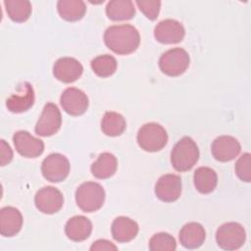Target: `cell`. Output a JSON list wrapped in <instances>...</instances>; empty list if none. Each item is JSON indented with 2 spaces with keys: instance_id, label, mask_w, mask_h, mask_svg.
<instances>
[{
  "instance_id": "cell-1",
  "label": "cell",
  "mask_w": 251,
  "mask_h": 251,
  "mask_svg": "<svg viewBox=\"0 0 251 251\" xmlns=\"http://www.w3.org/2000/svg\"><path fill=\"white\" fill-rule=\"evenodd\" d=\"M104 42L114 53L128 55L138 48L140 35L131 25H112L104 32Z\"/></svg>"
},
{
  "instance_id": "cell-2",
  "label": "cell",
  "mask_w": 251,
  "mask_h": 251,
  "mask_svg": "<svg viewBox=\"0 0 251 251\" xmlns=\"http://www.w3.org/2000/svg\"><path fill=\"white\" fill-rule=\"evenodd\" d=\"M199 159V149L195 141L184 136L179 139L171 152V163L177 172L189 171Z\"/></svg>"
},
{
  "instance_id": "cell-3",
  "label": "cell",
  "mask_w": 251,
  "mask_h": 251,
  "mask_svg": "<svg viewBox=\"0 0 251 251\" xmlns=\"http://www.w3.org/2000/svg\"><path fill=\"white\" fill-rule=\"evenodd\" d=\"M105 201V190L94 181L81 183L75 190V202L80 210L92 213L99 210Z\"/></svg>"
},
{
  "instance_id": "cell-4",
  "label": "cell",
  "mask_w": 251,
  "mask_h": 251,
  "mask_svg": "<svg viewBox=\"0 0 251 251\" xmlns=\"http://www.w3.org/2000/svg\"><path fill=\"white\" fill-rule=\"evenodd\" d=\"M168 142L166 129L157 123L143 125L137 132V143L147 152H157L165 147Z\"/></svg>"
},
{
  "instance_id": "cell-5",
  "label": "cell",
  "mask_w": 251,
  "mask_h": 251,
  "mask_svg": "<svg viewBox=\"0 0 251 251\" xmlns=\"http://www.w3.org/2000/svg\"><path fill=\"white\" fill-rule=\"evenodd\" d=\"M189 63V55L184 49L173 48L162 54L159 59V68L169 76H177L187 70Z\"/></svg>"
},
{
  "instance_id": "cell-6",
  "label": "cell",
  "mask_w": 251,
  "mask_h": 251,
  "mask_svg": "<svg viewBox=\"0 0 251 251\" xmlns=\"http://www.w3.org/2000/svg\"><path fill=\"white\" fill-rule=\"evenodd\" d=\"M246 239L244 227L234 222L222 225L216 232L218 245L225 250H235L240 248Z\"/></svg>"
},
{
  "instance_id": "cell-7",
  "label": "cell",
  "mask_w": 251,
  "mask_h": 251,
  "mask_svg": "<svg viewBox=\"0 0 251 251\" xmlns=\"http://www.w3.org/2000/svg\"><path fill=\"white\" fill-rule=\"evenodd\" d=\"M43 176L51 182H60L66 179L70 173V162L60 153L48 155L41 164Z\"/></svg>"
},
{
  "instance_id": "cell-8",
  "label": "cell",
  "mask_w": 251,
  "mask_h": 251,
  "mask_svg": "<svg viewBox=\"0 0 251 251\" xmlns=\"http://www.w3.org/2000/svg\"><path fill=\"white\" fill-rule=\"evenodd\" d=\"M62 125V116L54 103L45 104L36 126L35 133L40 136H51L58 132Z\"/></svg>"
},
{
  "instance_id": "cell-9",
  "label": "cell",
  "mask_w": 251,
  "mask_h": 251,
  "mask_svg": "<svg viewBox=\"0 0 251 251\" xmlns=\"http://www.w3.org/2000/svg\"><path fill=\"white\" fill-rule=\"evenodd\" d=\"M34 204L41 213L52 215L61 210L64 204V197L58 188L45 186L36 192Z\"/></svg>"
},
{
  "instance_id": "cell-10",
  "label": "cell",
  "mask_w": 251,
  "mask_h": 251,
  "mask_svg": "<svg viewBox=\"0 0 251 251\" xmlns=\"http://www.w3.org/2000/svg\"><path fill=\"white\" fill-rule=\"evenodd\" d=\"M181 178L177 175L162 176L155 184V194L163 202H175L181 194Z\"/></svg>"
},
{
  "instance_id": "cell-11",
  "label": "cell",
  "mask_w": 251,
  "mask_h": 251,
  "mask_svg": "<svg viewBox=\"0 0 251 251\" xmlns=\"http://www.w3.org/2000/svg\"><path fill=\"white\" fill-rule=\"evenodd\" d=\"M63 110L71 116H80L88 108V98L86 94L75 87H68L60 97Z\"/></svg>"
},
{
  "instance_id": "cell-12",
  "label": "cell",
  "mask_w": 251,
  "mask_h": 251,
  "mask_svg": "<svg viewBox=\"0 0 251 251\" xmlns=\"http://www.w3.org/2000/svg\"><path fill=\"white\" fill-rule=\"evenodd\" d=\"M13 141L17 152L25 158H36L44 151L43 141L25 130L17 131L13 135Z\"/></svg>"
},
{
  "instance_id": "cell-13",
  "label": "cell",
  "mask_w": 251,
  "mask_h": 251,
  "mask_svg": "<svg viewBox=\"0 0 251 251\" xmlns=\"http://www.w3.org/2000/svg\"><path fill=\"white\" fill-rule=\"evenodd\" d=\"M185 35L183 25L172 19L160 22L154 28V36L157 41L163 44H175L180 42Z\"/></svg>"
},
{
  "instance_id": "cell-14",
  "label": "cell",
  "mask_w": 251,
  "mask_h": 251,
  "mask_svg": "<svg viewBox=\"0 0 251 251\" xmlns=\"http://www.w3.org/2000/svg\"><path fill=\"white\" fill-rule=\"evenodd\" d=\"M241 151L239 141L230 135H222L217 137L211 146L213 157L220 162H228L233 160Z\"/></svg>"
},
{
  "instance_id": "cell-15",
  "label": "cell",
  "mask_w": 251,
  "mask_h": 251,
  "mask_svg": "<svg viewBox=\"0 0 251 251\" xmlns=\"http://www.w3.org/2000/svg\"><path fill=\"white\" fill-rule=\"evenodd\" d=\"M82 73V65L76 59L72 57L60 58L53 66L54 76L64 83H71L77 80Z\"/></svg>"
},
{
  "instance_id": "cell-16",
  "label": "cell",
  "mask_w": 251,
  "mask_h": 251,
  "mask_svg": "<svg viewBox=\"0 0 251 251\" xmlns=\"http://www.w3.org/2000/svg\"><path fill=\"white\" fill-rule=\"evenodd\" d=\"M34 103V90L30 83L23 82L16 93L6 101L8 110L12 113H24L30 109Z\"/></svg>"
},
{
  "instance_id": "cell-17",
  "label": "cell",
  "mask_w": 251,
  "mask_h": 251,
  "mask_svg": "<svg viewBox=\"0 0 251 251\" xmlns=\"http://www.w3.org/2000/svg\"><path fill=\"white\" fill-rule=\"evenodd\" d=\"M23 216L15 207H4L0 210V233L5 237L16 235L22 228Z\"/></svg>"
},
{
  "instance_id": "cell-18",
  "label": "cell",
  "mask_w": 251,
  "mask_h": 251,
  "mask_svg": "<svg viewBox=\"0 0 251 251\" xmlns=\"http://www.w3.org/2000/svg\"><path fill=\"white\" fill-rule=\"evenodd\" d=\"M139 227L135 221L128 217L116 218L111 226V231L114 239L118 242H128L132 240L138 233Z\"/></svg>"
},
{
  "instance_id": "cell-19",
  "label": "cell",
  "mask_w": 251,
  "mask_h": 251,
  "mask_svg": "<svg viewBox=\"0 0 251 251\" xmlns=\"http://www.w3.org/2000/svg\"><path fill=\"white\" fill-rule=\"evenodd\" d=\"M206 238V231L199 223L191 222L184 225L179 231L180 244L186 249L200 247Z\"/></svg>"
},
{
  "instance_id": "cell-20",
  "label": "cell",
  "mask_w": 251,
  "mask_h": 251,
  "mask_svg": "<svg viewBox=\"0 0 251 251\" xmlns=\"http://www.w3.org/2000/svg\"><path fill=\"white\" fill-rule=\"evenodd\" d=\"M92 231V223L84 216H75L71 218L66 226L65 232L69 239L79 242L89 237Z\"/></svg>"
},
{
  "instance_id": "cell-21",
  "label": "cell",
  "mask_w": 251,
  "mask_h": 251,
  "mask_svg": "<svg viewBox=\"0 0 251 251\" xmlns=\"http://www.w3.org/2000/svg\"><path fill=\"white\" fill-rule=\"evenodd\" d=\"M118 168V160L115 155L104 152L99 155L98 159L91 165L92 175L100 179H105L113 176Z\"/></svg>"
},
{
  "instance_id": "cell-22",
  "label": "cell",
  "mask_w": 251,
  "mask_h": 251,
  "mask_svg": "<svg viewBox=\"0 0 251 251\" xmlns=\"http://www.w3.org/2000/svg\"><path fill=\"white\" fill-rule=\"evenodd\" d=\"M106 15L115 22L130 20L135 15L133 2L130 0H112L107 3Z\"/></svg>"
},
{
  "instance_id": "cell-23",
  "label": "cell",
  "mask_w": 251,
  "mask_h": 251,
  "mask_svg": "<svg viewBox=\"0 0 251 251\" xmlns=\"http://www.w3.org/2000/svg\"><path fill=\"white\" fill-rule=\"evenodd\" d=\"M193 182L195 188L200 193H211L218 183L217 173L209 167H200L194 172Z\"/></svg>"
},
{
  "instance_id": "cell-24",
  "label": "cell",
  "mask_w": 251,
  "mask_h": 251,
  "mask_svg": "<svg viewBox=\"0 0 251 251\" xmlns=\"http://www.w3.org/2000/svg\"><path fill=\"white\" fill-rule=\"evenodd\" d=\"M57 10L62 19L76 22L85 15L86 5L81 0H60L57 3Z\"/></svg>"
},
{
  "instance_id": "cell-25",
  "label": "cell",
  "mask_w": 251,
  "mask_h": 251,
  "mask_svg": "<svg viewBox=\"0 0 251 251\" xmlns=\"http://www.w3.org/2000/svg\"><path fill=\"white\" fill-rule=\"evenodd\" d=\"M126 126L125 118L116 112H106L101 121V129L108 136L121 135Z\"/></svg>"
},
{
  "instance_id": "cell-26",
  "label": "cell",
  "mask_w": 251,
  "mask_h": 251,
  "mask_svg": "<svg viewBox=\"0 0 251 251\" xmlns=\"http://www.w3.org/2000/svg\"><path fill=\"white\" fill-rule=\"evenodd\" d=\"M4 5L9 18L16 23L25 22L31 14V3L27 0H5Z\"/></svg>"
},
{
  "instance_id": "cell-27",
  "label": "cell",
  "mask_w": 251,
  "mask_h": 251,
  "mask_svg": "<svg viewBox=\"0 0 251 251\" xmlns=\"http://www.w3.org/2000/svg\"><path fill=\"white\" fill-rule=\"evenodd\" d=\"M94 74L100 77H108L117 71L118 63L112 55L104 54L95 57L90 63Z\"/></svg>"
},
{
  "instance_id": "cell-28",
  "label": "cell",
  "mask_w": 251,
  "mask_h": 251,
  "mask_svg": "<svg viewBox=\"0 0 251 251\" xmlns=\"http://www.w3.org/2000/svg\"><path fill=\"white\" fill-rule=\"evenodd\" d=\"M149 249L152 251H175L176 242L170 233L158 232L150 238Z\"/></svg>"
},
{
  "instance_id": "cell-29",
  "label": "cell",
  "mask_w": 251,
  "mask_h": 251,
  "mask_svg": "<svg viewBox=\"0 0 251 251\" xmlns=\"http://www.w3.org/2000/svg\"><path fill=\"white\" fill-rule=\"evenodd\" d=\"M235 174L238 178L245 182L251 181V155L244 153L235 163Z\"/></svg>"
},
{
  "instance_id": "cell-30",
  "label": "cell",
  "mask_w": 251,
  "mask_h": 251,
  "mask_svg": "<svg viewBox=\"0 0 251 251\" xmlns=\"http://www.w3.org/2000/svg\"><path fill=\"white\" fill-rule=\"evenodd\" d=\"M135 3L138 6L139 10L145 15L147 19L154 21L158 18L160 8H161V1H157V0L136 1Z\"/></svg>"
},
{
  "instance_id": "cell-31",
  "label": "cell",
  "mask_w": 251,
  "mask_h": 251,
  "mask_svg": "<svg viewBox=\"0 0 251 251\" xmlns=\"http://www.w3.org/2000/svg\"><path fill=\"white\" fill-rule=\"evenodd\" d=\"M1 145H0V157H1V166H5L9 164L13 159V151L10 147V145L4 140L1 139Z\"/></svg>"
},
{
  "instance_id": "cell-32",
  "label": "cell",
  "mask_w": 251,
  "mask_h": 251,
  "mask_svg": "<svg viewBox=\"0 0 251 251\" xmlns=\"http://www.w3.org/2000/svg\"><path fill=\"white\" fill-rule=\"evenodd\" d=\"M118 247L114 245L111 241L106 240V239H98L93 244L90 246L91 251H96V250H117Z\"/></svg>"
}]
</instances>
